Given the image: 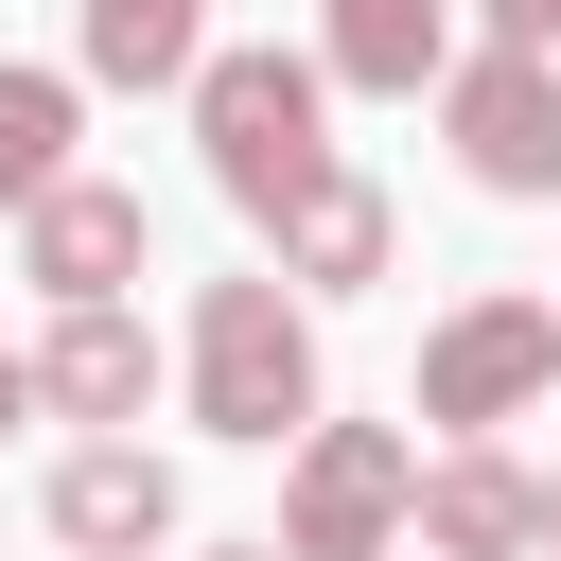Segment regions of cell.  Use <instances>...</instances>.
<instances>
[{
    "instance_id": "cell-10",
    "label": "cell",
    "mask_w": 561,
    "mask_h": 561,
    "mask_svg": "<svg viewBox=\"0 0 561 561\" xmlns=\"http://www.w3.org/2000/svg\"><path fill=\"white\" fill-rule=\"evenodd\" d=\"M35 403H53V421H105V438H140V403H158V333H140L123 298L53 316V333H35Z\"/></svg>"
},
{
    "instance_id": "cell-5",
    "label": "cell",
    "mask_w": 561,
    "mask_h": 561,
    "mask_svg": "<svg viewBox=\"0 0 561 561\" xmlns=\"http://www.w3.org/2000/svg\"><path fill=\"white\" fill-rule=\"evenodd\" d=\"M543 386H561V298H456L421 333V421L438 438H508Z\"/></svg>"
},
{
    "instance_id": "cell-3",
    "label": "cell",
    "mask_w": 561,
    "mask_h": 561,
    "mask_svg": "<svg viewBox=\"0 0 561 561\" xmlns=\"http://www.w3.org/2000/svg\"><path fill=\"white\" fill-rule=\"evenodd\" d=\"M421 543V438L403 421H316L280 473V561H403Z\"/></svg>"
},
{
    "instance_id": "cell-17",
    "label": "cell",
    "mask_w": 561,
    "mask_h": 561,
    "mask_svg": "<svg viewBox=\"0 0 561 561\" xmlns=\"http://www.w3.org/2000/svg\"><path fill=\"white\" fill-rule=\"evenodd\" d=\"M543 543H561V473H543Z\"/></svg>"
},
{
    "instance_id": "cell-18",
    "label": "cell",
    "mask_w": 561,
    "mask_h": 561,
    "mask_svg": "<svg viewBox=\"0 0 561 561\" xmlns=\"http://www.w3.org/2000/svg\"><path fill=\"white\" fill-rule=\"evenodd\" d=\"M403 561H421V543H403Z\"/></svg>"
},
{
    "instance_id": "cell-7",
    "label": "cell",
    "mask_w": 561,
    "mask_h": 561,
    "mask_svg": "<svg viewBox=\"0 0 561 561\" xmlns=\"http://www.w3.org/2000/svg\"><path fill=\"white\" fill-rule=\"evenodd\" d=\"M53 543L70 561H158L175 543V456L158 438H70L53 456Z\"/></svg>"
},
{
    "instance_id": "cell-6",
    "label": "cell",
    "mask_w": 561,
    "mask_h": 561,
    "mask_svg": "<svg viewBox=\"0 0 561 561\" xmlns=\"http://www.w3.org/2000/svg\"><path fill=\"white\" fill-rule=\"evenodd\" d=\"M140 263H158V210H140L123 175H70V193H35V210H18V280H35L53 316H88V298H123Z\"/></svg>"
},
{
    "instance_id": "cell-1",
    "label": "cell",
    "mask_w": 561,
    "mask_h": 561,
    "mask_svg": "<svg viewBox=\"0 0 561 561\" xmlns=\"http://www.w3.org/2000/svg\"><path fill=\"white\" fill-rule=\"evenodd\" d=\"M175 386H193V421H210V438H245V456H298V438L333 421V368H316V298H298L280 263H245V280H193Z\"/></svg>"
},
{
    "instance_id": "cell-14",
    "label": "cell",
    "mask_w": 561,
    "mask_h": 561,
    "mask_svg": "<svg viewBox=\"0 0 561 561\" xmlns=\"http://www.w3.org/2000/svg\"><path fill=\"white\" fill-rule=\"evenodd\" d=\"M473 35L491 53H561V0H473Z\"/></svg>"
},
{
    "instance_id": "cell-8",
    "label": "cell",
    "mask_w": 561,
    "mask_h": 561,
    "mask_svg": "<svg viewBox=\"0 0 561 561\" xmlns=\"http://www.w3.org/2000/svg\"><path fill=\"white\" fill-rule=\"evenodd\" d=\"M543 543V473L508 438H438L421 456V561H526Z\"/></svg>"
},
{
    "instance_id": "cell-2",
    "label": "cell",
    "mask_w": 561,
    "mask_h": 561,
    "mask_svg": "<svg viewBox=\"0 0 561 561\" xmlns=\"http://www.w3.org/2000/svg\"><path fill=\"white\" fill-rule=\"evenodd\" d=\"M193 140H210V193H228L245 228H280V210L333 175V70L280 53V35H245V53L193 70Z\"/></svg>"
},
{
    "instance_id": "cell-11",
    "label": "cell",
    "mask_w": 561,
    "mask_h": 561,
    "mask_svg": "<svg viewBox=\"0 0 561 561\" xmlns=\"http://www.w3.org/2000/svg\"><path fill=\"white\" fill-rule=\"evenodd\" d=\"M263 245H280V280H298V298H368V280H386V245H403V210H386V175H351V158H333Z\"/></svg>"
},
{
    "instance_id": "cell-13",
    "label": "cell",
    "mask_w": 561,
    "mask_h": 561,
    "mask_svg": "<svg viewBox=\"0 0 561 561\" xmlns=\"http://www.w3.org/2000/svg\"><path fill=\"white\" fill-rule=\"evenodd\" d=\"M70 123H88V70H0V210H35V193L88 175Z\"/></svg>"
},
{
    "instance_id": "cell-12",
    "label": "cell",
    "mask_w": 561,
    "mask_h": 561,
    "mask_svg": "<svg viewBox=\"0 0 561 561\" xmlns=\"http://www.w3.org/2000/svg\"><path fill=\"white\" fill-rule=\"evenodd\" d=\"M70 70H88V88H175V105H193L210 0H88V18H70Z\"/></svg>"
},
{
    "instance_id": "cell-4",
    "label": "cell",
    "mask_w": 561,
    "mask_h": 561,
    "mask_svg": "<svg viewBox=\"0 0 561 561\" xmlns=\"http://www.w3.org/2000/svg\"><path fill=\"white\" fill-rule=\"evenodd\" d=\"M438 140H456V175L473 193H508V210H561V53H456L438 70Z\"/></svg>"
},
{
    "instance_id": "cell-9",
    "label": "cell",
    "mask_w": 561,
    "mask_h": 561,
    "mask_svg": "<svg viewBox=\"0 0 561 561\" xmlns=\"http://www.w3.org/2000/svg\"><path fill=\"white\" fill-rule=\"evenodd\" d=\"M456 53H473L456 0H316V70H333L351 105H438Z\"/></svg>"
},
{
    "instance_id": "cell-15",
    "label": "cell",
    "mask_w": 561,
    "mask_h": 561,
    "mask_svg": "<svg viewBox=\"0 0 561 561\" xmlns=\"http://www.w3.org/2000/svg\"><path fill=\"white\" fill-rule=\"evenodd\" d=\"M18 421H35V351H0V438H18Z\"/></svg>"
},
{
    "instance_id": "cell-16",
    "label": "cell",
    "mask_w": 561,
    "mask_h": 561,
    "mask_svg": "<svg viewBox=\"0 0 561 561\" xmlns=\"http://www.w3.org/2000/svg\"><path fill=\"white\" fill-rule=\"evenodd\" d=\"M193 561H280V526H263V543H193Z\"/></svg>"
}]
</instances>
